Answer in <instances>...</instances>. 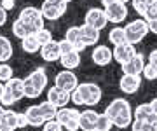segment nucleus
<instances>
[{
	"label": "nucleus",
	"mask_w": 157,
	"mask_h": 131,
	"mask_svg": "<svg viewBox=\"0 0 157 131\" xmlns=\"http://www.w3.org/2000/svg\"><path fill=\"white\" fill-rule=\"evenodd\" d=\"M35 35H37V39H39V42L42 44V46L52 40V33H51V32L45 28V26H44L42 30H39V32H35Z\"/></svg>",
	"instance_id": "obj_32"
},
{
	"label": "nucleus",
	"mask_w": 157,
	"mask_h": 131,
	"mask_svg": "<svg viewBox=\"0 0 157 131\" xmlns=\"http://www.w3.org/2000/svg\"><path fill=\"white\" fill-rule=\"evenodd\" d=\"M0 4H2V7L6 11H12L14 9V0H0Z\"/></svg>",
	"instance_id": "obj_38"
},
{
	"label": "nucleus",
	"mask_w": 157,
	"mask_h": 131,
	"mask_svg": "<svg viewBox=\"0 0 157 131\" xmlns=\"http://www.w3.org/2000/svg\"><path fill=\"white\" fill-rule=\"evenodd\" d=\"M47 86L45 68H37L25 79V98H39Z\"/></svg>",
	"instance_id": "obj_3"
},
{
	"label": "nucleus",
	"mask_w": 157,
	"mask_h": 131,
	"mask_svg": "<svg viewBox=\"0 0 157 131\" xmlns=\"http://www.w3.org/2000/svg\"><path fill=\"white\" fill-rule=\"evenodd\" d=\"M65 39H67L68 42H72L78 52H82L86 47H87V46L84 44V40H82L80 26H72V28H68V30H67V33H65Z\"/></svg>",
	"instance_id": "obj_18"
},
{
	"label": "nucleus",
	"mask_w": 157,
	"mask_h": 131,
	"mask_svg": "<svg viewBox=\"0 0 157 131\" xmlns=\"http://www.w3.org/2000/svg\"><path fill=\"white\" fill-rule=\"evenodd\" d=\"M21 47H23V51H25V52H28V54H35V52L40 51L42 44L39 42L37 35H35V33H30L28 37H25V39L21 40Z\"/></svg>",
	"instance_id": "obj_24"
},
{
	"label": "nucleus",
	"mask_w": 157,
	"mask_h": 131,
	"mask_svg": "<svg viewBox=\"0 0 157 131\" xmlns=\"http://www.w3.org/2000/svg\"><path fill=\"white\" fill-rule=\"evenodd\" d=\"M93 61L98 65V67H107L108 63L113 60V51H110V47L108 46H96L93 49Z\"/></svg>",
	"instance_id": "obj_14"
},
{
	"label": "nucleus",
	"mask_w": 157,
	"mask_h": 131,
	"mask_svg": "<svg viewBox=\"0 0 157 131\" xmlns=\"http://www.w3.org/2000/svg\"><path fill=\"white\" fill-rule=\"evenodd\" d=\"M112 128H113V121L110 119V117H108L105 112L98 115V119H96V128H94V129H98V131H110Z\"/></svg>",
	"instance_id": "obj_30"
},
{
	"label": "nucleus",
	"mask_w": 157,
	"mask_h": 131,
	"mask_svg": "<svg viewBox=\"0 0 157 131\" xmlns=\"http://www.w3.org/2000/svg\"><path fill=\"white\" fill-rule=\"evenodd\" d=\"M54 86L61 87V89H65V91H68V93H72L73 89L78 86V79H77V75L73 74L72 70L65 68L54 77Z\"/></svg>",
	"instance_id": "obj_8"
},
{
	"label": "nucleus",
	"mask_w": 157,
	"mask_h": 131,
	"mask_svg": "<svg viewBox=\"0 0 157 131\" xmlns=\"http://www.w3.org/2000/svg\"><path fill=\"white\" fill-rule=\"evenodd\" d=\"M150 107H152V112L157 115V98H154V100L150 102Z\"/></svg>",
	"instance_id": "obj_43"
},
{
	"label": "nucleus",
	"mask_w": 157,
	"mask_h": 131,
	"mask_svg": "<svg viewBox=\"0 0 157 131\" xmlns=\"http://www.w3.org/2000/svg\"><path fill=\"white\" fill-rule=\"evenodd\" d=\"M17 126V112L14 110H6L4 117L0 121V131H16Z\"/></svg>",
	"instance_id": "obj_20"
},
{
	"label": "nucleus",
	"mask_w": 157,
	"mask_h": 131,
	"mask_svg": "<svg viewBox=\"0 0 157 131\" xmlns=\"http://www.w3.org/2000/svg\"><path fill=\"white\" fill-rule=\"evenodd\" d=\"M133 117H135L136 121H145V122H150V121L155 117V114L152 112L150 103H141V105H138V107L133 110Z\"/></svg>",
	"instance_id": "obj_22"
},
{
	"label": "nucleus",
	"mask_w": 157,
	"mask_h": 131,
	"mask_svg": "<svg viewBox=\"0 0 157 131\" xmlns=\"http://www.w3.org/2000/svg\"><path fill=\"white\" fill-rule=\"evenodd\" d=\"M80 33H82V40H84L86 46H96V42L100 40V30L91 26V25H82Z\"/></svg>",
	"instance_id": "obj_19"
},
{
	"label": "nucleus",
	"mask_w": 157,
	"mask_h": 131,
	"mask_svg": "<svg viewBox=\"0 0 157 131\" xmlns=\"http://www.w3.org/2000/svg\"><path fill=\"white\" fill-rule=\"evenodd\" d=\"M19 19L28 25L33 33L44 28V21H45V17L42 16V11L37 9V7H25L19 12Z\"/></svg>",
	"instance_id": "obj_6"
},
{
	"label": "nucleus",
	"mask_w": 157,
	"mask_h": 131,
	"mask_svg": "<svg viewBox=\"0 0 157 131\" xmlns=\"http://www.w3.org/2000/svg\"><path fill=\"white\" fill-rule=\"evenodd\" d=\"M47 100L51 103H54L58 108H61V107H67V103L72 100V93L65 91V89L58 87V86H52L47 91Z\"/></svg>",
	"instance_id": "obj_13"
},
{
	"label": "nucleus",
	"mask_w": 157,
	"mask_h": 131,
	"mask_svg": "<svg viewBox=\"0 0 157 131\" xmlns=\"http://www.w3.org/2000/svg\"><path fill=\"white\" fill-rule=\"evenodd\" d=\"M117 2H122V4H126V2H129V0H117Z\"/></svg>",
	"instance_id": "obj_46"
},
{
	"label": "nucleus",
	"mask_w": 157,
	"mask_h": 131,
	"mask_svg": "<svg viewBox=\"0 0 157 131\" xmlns=\"http://www.w3.org/2000/svg\"><path fill=\"white\" fill-rule=\"evenodd\" d=\"M56 121L67 131H78L80 129V112L77 108L61 107L56 114Z\"/></svg>",
	"instance_id": "obj_4"
},
{
	"label": "nucleus",
	"mask_w": 157,
	"mask_h": 131,
	"mask_svg": "<svg viewBox=\"0 0 157 131\" xmlns=\"http://www.w3.org/2000/svg\"><path fill=\"white\" fill-rule=\"evenodd\" d=\"M108 23V16L105 9H98V7H93L89 11L86 12V25H91V26H94V28L101 30L105 28Z\"/></svg>",
	"instance_id": "obj_9"
},
{
	"label": "nucleus",
	"mask_w": 157,
	"mask_h": 131,
	"mask_svg": "<svg viewBox=\"0 0 157 131\" xmlns=\"http://www.w3.org/2000/svg\"><path fill=\"white\" fill-rule=\"evenodd\" d=\"M4 112H6V110H4V107H2V105H0V121H2V117H4Z\"/></svg>",
	"instance_id": "obj_44"
},
{
	"label": "nucleus",
	"mask_w": 157,
	"mask_h": 131,
	"mask_svg": "<svg viewBox=\"0 0 157 131\" xmlns=\"http://www.w3.org/2000/svg\"><path fill=\"white\" fill-rule=\"evenodd\" d=\"M101 87L93 82H82L72 91V102L75 105H98L101 100Z\"/></svg>",
	"instance_id": "obj_2"
},
{
	"label": "nucleus",
	"mask_w": 157,
	"mask_h": 131,
	"mask_svg": "<svg viewBox=\"0 0 157 131\" xmlns=\"http://www.w3.org/2000/svg\"><path fill=\"white\" fill-rule=\"evenodd\" d=\"M12 33L16 35L17 39H25V37H28L30 33H33V32H32V28H30L28 25L25 23V21H21V19H19V17H17L16 21H14V23H12Z\"/></svg>",
	"instance_id": "obj_27"
},
{
	"label": "nucleus",
	"mask_w": 157,
	"mask_h": 131,
	"mask_svg": "<svg viewBox=\"0 0 157 131\" xmlns=\"http://www.w3.org/2000/svg\"><path fill=\"white\" fill-rule=\"evenodd\" d=\"M124 28H126L128 42H131V44H138V42H141V40L147 37V33L150 32V28H148V21H147V19H135V21L128 23Z\"/></svg>",
	"instance_id": "obj_5"
},
{
	"label": "nucleus",
	"mask_w": 157,
	"mask_h": 131,
	"mask_svg": "<svg viewBox=\"0 0 157 131\" xmlns=\"http://www.w3.org/2000/svg\"><path fill=\"white\" fill-rule=\"evenodd\" d=\"M40 56L44 61H58L61 58V49H59V42L58 40H51L47 44L40 47Z\"/></svg>",
	"instance_id": "obj_15"
},
{
	"label": "nucleus",
	"mask_w": 157,
	"mask_h": 131,
	"mask_svg": "<svg viewBox=\"0 0 157 131\" xmlns=\"http://www.w3.org/2000/svg\"><path fill=\"white\" fill-rule=\"evenodd\" d=\"M148 63H150V65H154V67H155V70H157V49H154V51L148 54Z\"/></svg>",
	"instance_id": "obj_39"
},
{
	"label": "nucleus",
	"mask_w": 157,
	"mask_h": 131,
	"mask_svg": "<svg viewBox=\"0 0 157 131\" xmlns=\"http://www.w3.org/2000/svg\"><path fill=\"white\" fill-rule=\"evenodd\" d=\"M131 2H133V9H135L138 14L145 16L147 9H148V4H147V0H131Z\"/></svg>",
	"instance_id": "obj_34"
},
{
	"label": "nucleus",
	"mask_w": 157,
	"mask_h": 131,
	"mask_svg": "<svg viewBox=\"0 0 157 131\" xmlns=\"http://www.w3.org/2000/svg\"><path fill=\"white\" fill-rule=\"evenodd\" d=\"M2 93H4V84H0V98H2Z\"/></svg>",
	"instance_id": "obj_45"
},
{
	"label": "nucleus",
	"mask_w": 157,
	"mask_h": 131,
	"mask_svg": "<svg viewBox=\"0 0 157 131\" xmlns=\"http://www.w3.org/2000/svg\"><path fill=\"white\" fill-rule=\"evenodd\" d=\"M63 128L56 119H51V121H45L44 126H42V131H63Z\"/></svg>",
	"instance_id": "obj_33"
},
{
	"label": "nucleus",
	"mask_w": 157,
	"mask_h": 131,
	"mask_svg": "<svg viewBox=\"0 0 157 131\" xmlns=\"http://www.w3.org/2000/svg\"><path fill=\"white\" fill-rule=\"evenodd\" d=\"M67 7L68 4L63 2V0H44L42 2V16L49 21H54V19H59V17L67 12Z\"/></svg>",
	"instance_id": "obj_7"
},
{
	"label": "nucleus",
	"mask_w": 157,
	"mask_h": 131,
	"mask_svg": "<svg viewBox=\"0 0 157 131\" xmlns=\"http://www.w3.org/2000/svg\"><path fill=\"white\" fill-rule=\"evenodd\" d=\"M7 21V11L2 7V4H0V26H4Z\"/></svg>",
	"instance_id": "obj_40"
},
{
	"label": "nucleus",
	"mask_w": 157,
	"mask_h": 131,
	"mask_svg": "<svg viewBox=\"0 0 157 131\" xmlns=\"http://www.w3.org/2000/svg\"><path fill=\"white\" fill-rule=\"evenodd\" d=\"M105 114L113 121V126L115 128H129L133 124V110H131V105L126 98H115L110 102V105L107 107Z\"/></svg>",
	"instance_id": "obj_1"
},
{
	"label": "nucleus",
	"mask_w": 157,
	"mask_h": 131,
	"mask_svg": "<svg viewBox=\"0 0 157 131\" xmlns=\"http://www.w3.org/2000/svg\"><path fill=\"white\" fill-rule=\"evenodd\" d=\"M148 28H150L152 33L157 35V19H152V21H148Z\"/></svg>",
	"instance_id": "obj_41"
},
{
	"label": "nucleus",
	"mask_w": 157,
	"mask_h": 131,
	"mask_svg": "<svg viewBox=\"0 0 157 131\" xmlns=\"http://www.w3.org/2000/svg\"><path fill=\"white\" fill-rule=\"evenodd\" d=\"M141 86V77L140 75H131V74H124L119 80V87L121 91L126 94H135Z\"/></svg>",
	"instance_id": "obj_12"
},
{
	"label": "nucleus",
	"mask_w": 157,
	"mask_h": 131,
	"mask_svg": "<svg viewBox=\"0 0 157 131\" xmlns=\"http://www.w3.org/2000/svg\"><path fill=\"white\" fill-rule=\"evenodd\" d=\"M143 75H145V79H148V80H155L157 79V70H155V67L154 65H145V68H143Z\"/></svg>",
	"instance_id": "obj_35"
},
{
	"label": "nucleus",
	"mask_w": 157,
	"mask_h": 131,
	"mask_svg": "<svg viewBox=\"0 0 157 131\" xmlns=\"http://www.w3.org/2000/svg\"><path fill=\"white\" fill-rule=\"evenodd\" d=\"M105 12H107L108 16V21L110 23H122L124 19L128 17V7H126V4H122V2H113V4H110L108 7H105Z\"/></svg>",
	"instance_id": "obj_10"
},
{
	"label": "nucleus",
	"mask_w": 157,
	"mask_h": 131,
	"mask_svg": "<svg viewBox=\"0 0 157 131\" xmlns=\"http://www.w3.org/2000/svg\"><path fill=\"white\" fill-rule=\"evenodd\" d=\"M63 2H67V4H70V2H72V0H63Z\"/></svg>",
	"instance_id": "obj_47"
},
{
	"label": "nucleus",
	"mask_w": 157,
	"mask_h": 131,
	"mask_svg": "<svg viewBox=\"0 0 157 131\" xmlns=\"http://www.w3.org/2000/svg\"><path fill=\"white\" fill-rule=\"evenodd\" d=\"M6 89L11 93L14 100L19 102L21 98H25V79H17V77H12L11 80L6 82Z\"/></svg>",
	"instance_id": "obj_17"
},
{
	"label": "nucleus",
	"mask_w": 157,
	"mask_h": 131,
	"mask_svg": "<svg viewBox=\"0 0 157 131\" xmlns=\"http://www.w3.org/2000/svg\"><path fill=\"white\" fill-rule=\"evenodd\" d=\"M17 126L19 128H26L28 124V117H26V114L25 112H17Z\"/></svg>",
	"instance_id": "obj_37"
},
{
	"label": "nucleus",
	"mask_w": 157,
	"mask_h": 131,
	"mask_svg": "<svg viewBox=\"0 0 157 131\" xmlns=\"http://www.w3.org/2000/svg\"><path fill=\"white\" fill-rule=\"evenodd\" d=\"M40 107V112H42V115H44L45 121H51V119H56V114L59 108L54 105V103H51L49 100H45V102H42L39 105Z\"/></svg>",
	"instance_id": "obj_29"
},
{
	"label": "nucleus",
	"mask_w": 157,
	"mask_h": 131,
	"mask_svg": "<svg viewBox=\"0 0 157 131\" xmlns=\"http://www.w3.org/2000/svg\"><path fill=\"white\" fill-rule=\"evenodd\" d=\"M108 40H110V44H112V46H119V44L128 42L126 28H122V26H115V28H112V30H110V33H108Z\"/></svg>",
	"instance_id": "obj_26"
},
{
	"label": "nucleus",
	"mask_w": 157,
	"mask_h": 131,
	"mask_svg": "<svg viewBox=\"0 0 157 131\" xmlns=\"http://www.w3.org/2000/svg\"><path fill=\"white\" fill-rule=\"evenodd\" d=\"M143 68H145V60H143V54H140V52H136L128 63L122 65V72L131 75H141Z\"/></svg>",
	"instance_id": "obj_16"
},
{
	"label": "nucleus",
	"mask_w": 157,
	"mask_h": 131,
	"mask_svg": "<svg viewBox=\"0 0 157 131\" xmlns=\"http://www.w3.org/2000/svg\"><path fill=\"white\" fill-rule=\"evenodd\" d=\"M80 131H87V129H80Z\"/></svg>",
	"instance_id": "obj_48"
},
{
	"label": "nucleus",
	"mask_w": 157,
	"mask_h": 131,
	"mask_svg": "<svg viewBox=\"0 0 157 131\" xmlns=\"http://www.w3.org/2000/svg\"><path fill=\"white\" fill-rule=\"evenodd\" d=\"M148 126H150V129H152V131H157V115L150 121V122H148Z\"/></svg>",
	"instance_id": "obj_42"
},
{
	"label": "nucleus",
	"mask_w": 157,
	"mask_h": 131,
	"mask_svg": "<svg viewBox=\"0 0 157 131\" xmlns=\"http://www.w3.org/2000/svg\"><path fill=\"white\" fill-rule=\"evenodd\" d=\"M135 54H136L135 44H131V42H124V44L113 46V60L117 63H121V65L128 63Z\"/></svg>",
	"instance_id": "obj_11"
},
{
	"label": "nucleus",
	"mask_w": 157,
	"mask_h": 131,
	"mask_svg": "<svg viewBox=\"0 0 157 131\" xmlns=\"http://www.w3.org/2000/svg\"><path fill=\"white\" fill-rule=\"evenodd\" d=\"M59 61H61L63 68L75 70L78 65H80V52H78V51H72V52H68V54H63V56L59 58Z\"/></svg>",
	"instance_id": "obj_25"
},
{
	"label": "nucleus",
	"mask_w": 157,
	"mask_h": 131,
	"mask_svg": "<svg viewBox=\"0 0 157 131\" xmlns=\"http://www.w3.org/2000/svg\"><path fill=\"white\" fill-rule=\"evenodd\" d=\"M12 58V44L7 37L0 35V63H6Z\"/></svg>",
	"instance_id": "obj_28"
},
{
	"label": "nucleus",
	"mask_w": 157,
	"mask_h": 131,
	"mask_svg": "<svg viewBox=\"0 0 157 131\" xmlns=\"http://www.w3.org/2000/svg\"><path fill=\"white\" fill-rule=\"evenodd\" d=\"M12 79V67H9L7 63L0 65V82H7Z\"/></svg>",
	"instance_id": "obj_31"
},
{
	"label": "nucleus",
	"mask_w": 157,
	"mask_h": 131,
	"mask_svg": "<svg viewBox=\"0 0 157 131\" xmlns=\"http://www.w3.org/2000/svg\"><path fill=\"white\" fill-rule=\"evenodd\" d=\"M25 114H26V117H28V124L30 126H33V128L44 126L45 119H44V115H42V112H40L39 105H32V107H28L26 110H25Z\"/></svg>",
	"instance_id": "obj_21"
},
{
	"label": "nucleus",
	"mask_w": 157,
	"mask_h": 131,
	"mask_svg": "<svg viewBox=\"0 0 157 131\" xmlns=\"http://www.w3.org/2000/svg\"><path fill=\"white\" fill-rule=\"evenodd\" d=\"M98 115L94 110H84V112H80V129H87V131H93L96 128V119H98Z\"/></svg>",
	"instance_id": "obj_23"
},
{
	"label": "nucleus",
	"mask_w": 157,
	"mask_h": 131,
	"mask_svg": "<svg viewBox=\"0 0 157 131\" xmlns=\"http://www.w3.org/2000/svg\"><path fill=\"white\" fill-rule=\"evenodd\" d=\"M93 131H98V129H93Z\"/></svg>",
	"instance_id": "obj_49"
},
{
	"label": "nucleus",
	"mask_w": 157,
	"mask_h": 131,
	"mask_svg": "<svg viewBox=\"0 0 157 131\" xmlns=\"http://www.w3.org/2000/svg\"><path fill=\"white\" fill-rule=\"evenodd\" d=\"M59 49H61V56H63V54H68V52H72V51H77L75 46H73L72 42H68L67 39L59 40Z\"/></svg>",
	"instance_id": "obj_36"
}]
</instances>
